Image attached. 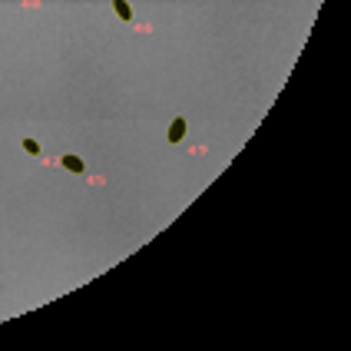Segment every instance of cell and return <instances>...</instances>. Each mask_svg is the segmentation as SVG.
I'll list each match as a JSON object with an SVG mask.
<instances>
[{
  "label": "cell",
  "instance_id": "obj_1",
  "mask_svg": "<svg viewBox=\"0 0 351 351\" xmlns=\"http://www.w3.org/2000/svg\"><path fill=\"white\" fill-rule=\"evenodd\" d=\"M186 136V120H172V126H169V143H179Z\"/></svg>",
  "mask_w": 351,
  "mask_h": 351
},
{
  "label": "cell",
  "instance_id": "obj_2",
  "mask_svg": "<svg viewBox=\"0 0 351 351\" xmlns=\"http://www.w3.org/2000/svg\"><path fill=\"white\" fill-rule=\"evenodd\" d=\"M63 169H70V172H86L80 156H63Z\"/></svg>",
  "mask_w": 351,
  "mask_h": 351
},
{
  "label": "cell",
  "instance_id": "obj_3",
  "mask_svg": "<svg viewBox=\"0 0 351 351\" xmlns=\"http://www.w3.org/2000/svg\"><path fill=\"white\" fill-rule=\"evenodd\" d=\"M113 10L120 14V20H129V17H133V10H129L126 0H113Z\"/></svg>",
  "mask_w": 351,
  "mask_h": 351
},
{
  "label": "cell",
  "instance_id": "obj_4",
  "mask_svg": "<svg viewBox=\"0 0 351 351\" xmlns=\"http://www.w3.org/2000/svg\"><path fill=\"white\" fill-rule=\"evenodd\" d=\"M24 149L30 152V156H37V152H40V143H37V139H24Z\"/></svg>",
  "mask_w": 351,
  "mask_h": 351
}]
</instances>
